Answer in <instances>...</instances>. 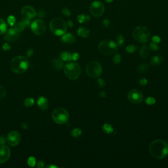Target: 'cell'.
Wrapping results in <instances>:
<instances>
[{"label": "cell", "instance_id": "6da1fadb", "mask_svg": "<svg viewBox=\"0 0 168 168\" xmlns=\"http://www.w3.org/2000/svg\"><path fill=\"white\" fill-rule=\"evenodd\" d=\"M149 152L156 159H162L168 154V144L162 139L155 140L149 146Z\"/></svg>", "mask_w": 168, "mask_h": 168}, {"label": "cell", "instance_id": "7a4b0ae2", "mask_svg": "<svg viewBox=\"0 0 168 168\" xmlns=\"http://www.w3.org/2000/svg\"><path fill=\"white\" fill-rule=\"evenodd\" d=\"M11 68L13 72L21 74L28 70L29 67V61L24 56H17L11 60Z\"/></svg>", "mask_w": 168, "mask_h": 168}, {"label": "cell", "instance_id": "3957f363", "mask_svg": "<svg viewBox=\"0 0 168 168\" xmlns=\"http://www.w3.org/2000/svg\"><path fill=\"white\" fill-rule=\"evenodd\" d=\"M49 28L51 32L56 35H62L67 30V24L60 18H55L49 24Z\"/></svg>", "mask_w": 168, "mask_h": 168}, {"label": "cell", "instance_id": "277c9868", "mask_svg": "<svg viewBox=\"0 0 168 168\" xmlns=\"http://www.w3.org/2000/svg\"><path fill=\"white\" fill-rule=\"evenodd\" d=\"M64 74L68 79L76 80L81 74V67L76 62H69L64 66Z\"/></svg>", "mask_w": 168, "mask_h": 168}, {"label": "cell", "instance_id": "5b68a950", "mask_svg": "<svg viewBox=\"0 0 168 168\" xmlns=\"http://www.w3.org/2000/svg\"><path fill=\"white\" fill-rule=\"evenodd\" d=\"M132 34L134 39L141 44H146L149 41L151 37L150 30L143 26H137L133 30Z\"/></svg>", "mask_w": 168, "mask_h": 168}, {"label": "cell", "instance_id": "8992f818", "mask_svg": "<svg viewBox=\"0 0 168 168\" xmlns=\"http://www.w3.org/2000/svg\"><path fill=\"white\" fill-rule=\"evenodd\" d=\"M118 45L110 39H104L98 45V50L104 55H111L118 50Z\"/></svg>", "mask_w": 168, "mask_h": 168}, {"label": "cell", "instance_id": "52a82bcc", "mask_svg": "<svg viewBox=\"0 0 168 168\" xmlns=\"http://www.w3.org/2000/svg\"><path fill=\"white\" fill-rule=\"evenodd\" d=\"M52 119L58 124H65L70 119V116L66 109L57 108L53 111Z\"/></svg>", "mask_w": 168, "mask_h": 168}, {"label": "cell", "instance_id": "ba28073f", "mask_svg": "<svg viewBox=\"0 0 168 168\" xmlns=\"http://www.w3.org/2000/svg\"><path fill=\"white\" fill-rule=\"evenodd\" d=\"M86 71L87 76L91 78H95L101 75L102 68L99 62L92 61L87 64Z\"/></svg>", "mask_w": 168, "mask_h": 168}, {"label": "cell", "instance_id": "9c48e42d", "mask_svg": "<svg viewBox=\"0 0 168 168\" xmlns=\"http://www.w3.org/2000/svg\"><path fill=\"white\" fill-rule=\"evenodd\" d=\"M30 27L32 32L37 35L44 34L46 30V23H45L44 21L40 19H37L33 21L31 24Z\"/></svg>", "mask_w": 168, "mask_h": 168}, {"label": "cell", "instance_id": "30bf717a", "mask_svg": "<svg viewBox=\"0 0 168 168\" xmlns=\"http://www.w3.org/2000/svg\"><path fill=\"white\" fill-rule=\"evenodd\" d=\"M91 14L95 17H99L104 12V6L100 1H95L91 4L89 7Z\"/></svg>", "mask_w": 168, "mask_h": 168}, {"label": "cell", "instance_id": "8fae6325", "mask_svg": "<svg viewBox=\"0 0 168 168\" xmlns=\"http://www.w3.org/2000/svg\"><path fill=\"white\" fill-rule=\"evenodd\" d=\"M21 13L22 19L26 20V21H29L30 22L37 15V13L34 9V8L30 5H26L23 7L21 9Z\"/></svg>", "mask_w": 168, "mask_h": 168}, {"label": "cell", "instance_id": "7c38bea8", "mask_svg": "<svg viewBox=\"0 0 168 168\" xmlns=\"http://www.w3.org/2000/svg\"><path fill=\"white\" fill-rule=\"evenodd\" d=\"M128 100L133 104H139L143 100V95L141 91L137 89H132L127 95Z\"/></svg>", "mask_w": 168, "mask_h": 168}, {"label": "cell", "instance_id": "4fadbf2b", "mask_svg": "<svg viewBox=\"0 0 168 168\" xmlns=\"http://www.w3.org/2000/svg\"><path fill=\"white\" fill-rule=\"evenodd\" d=\"M21 141V135L17 131H11L9 132L7 137V141L9 145L11 147H15L20 143Z\"/></svg>", "mask_w": 168, "mask_h": 168}, {"label": "cell", "instance_id": "5bb4252c", "mask_svg": "<svg viewBox=\"0 0 168 168\" xmlns=\"http://www.w3.org/2000/svg\"><path fill=\"white\" fill-rule=\"evenodd\" d=\"M11 156V149L5 145L0 146V164L6 162Z\"/></svg>", "mask_w": 168, "mask_h": 168}, {"label": "cell", "instance_id": "9a60e30c", "mask_svg": "<svg viewBox=\"0 0 168 168\" xmlns=\"http://www.w3.org/2000/svg\"><path fill=\"white\" fill-rule=\"evenodd\" d=\"M19 37V33L15 28H11L6 32L4 39L7 41H14Z\"/></svg>", "mask_w": 168, "mask_h": 168}, {"label": "cell", "instance_id": "2e32d148", "mask_svg": "<svg viewBox=\"0 0 168 168\" xmlns=\"http://www.w3.org/2000/svg\"><path fill=\"white\" fill-rule=\"evenodd\" d=\"M61 41L64 44H74L76 41V38L74 35L70 33H65L62 35L61 37Z\"/></svg>", "mask_w": 168, "mask_h": 168}, {"label": "cell", "instance_id": "e0dca14e", "mask_svg": "<svg viewBox=\"0 0 168 168\" xmlns=\"http://www.w3.org/2000/svg\"><path fill=\"white\" fill-rule=\"evenodd\" d=\"M30 21H26V20L22 19V21H19V22L15 24V29L18 32L20 33L23 31L26 26H28L30 25Z\"/></svg>", "mask_w": 168, "mask_h": 168}, {"label": "cell", "instance_id": "ac0fdd59", "mask_svg": "<svg viewBox=\"0 0 168 168\" xmlns=\"http://www.w3.org/2000/svg\"><path fill=\"white\" fill-rule=\"evenodd\" d=\"M37 105L39 106V108L42 110H46L48 108L49 106V102L48 100L47 99L46 97H40L38 98L37 99Z\"/></svg>", "mask_w": 168, "mask_h": 168}, {"label": "cell", "instance_id": "d6986e66", "mask_svg": "<svg viewBox=\"0 0 168 168\" xmlns=\"http://www.w3.org/2000/svg\"><path fill=\"white\" fill-rule=\"evenodd\" d=\"M164 60V58H163L162 56L161 55H156L154 56L151 59V64L152 66H159L160 64L162 63V62Z\"/></svg>", "mask_w": 168, "mask_h": 168}, {"label": "cell", "instance_id": "ffe728a7", "mask_svg": "<svg viewBox=\"0 0 168 168\" xmlns=\"http://www.w3.org/2000/svg\"><path fill=\"white\" fill-rule=\"evenodd\" d=\"M140 55L143 59H146L150 55V49L147 45H144L140 49Z\"/></svg>", "mask_w": 168, "mask_h": 168}, {"label": "cell", "instance_id": "44dd1931", "mask_svg": "<svg viewBox=\"0 0 168 168\" xmlns=\"http://www.w3.org/2000/svg\"><path fill=\"white\" fill-rule=\"evenodd\" d=\"M78 35L84 38L88 37L90 34V30L88 28L85 27H80L77 31Z\"/></svg>", "mask_w": 168, "mask_h": 168}, {"label": "cell", "instance_id": "7402d4cb", "mask_svg": "<svg viewBox=\"0 0 168 168\" xmlns=\"http://www.w3.org/2000/svg\"><path fill=\"white\" fill-rule=\"evenodd\" d=\"M53 66L54 67V68L57 70H61L62 68H64V63L62 62V60L59 59H55L53 60L52 62Z\"/></svg>", "mask_w": 168, "mask_h": 168}, {"label": "cell", "instance_id": "603a6c76", "mask_svg": "<svg viewBox=\"0 0 168 168\" xmlns=\"http://www.w3.org/2000/svg\"><path fill=\"white\" fill-rule=\"evenodd\" d=\"M91 20V17L89 15H79L78 16V21L80 23H87Z\"/></svg>", "mask_w": 168, "mask_h": 168}, {"label": "cell", "instance_id": "cb8c5ba5", "mask_svg": "<svg viewBox=\"0 0 168 168\" xmlns=\"http://www.w3.org/2000/svg\"><path fill=\"white\" fill-rule=\"evenodd\" d=\"M102 130L104 133H106L107 134H110L112 133H113L114 128L110 124H108V123H106V124L103 125Z\"/></svg>", "mask_w": 168, "mask_h": 168}, {"label": "cell", "instance_id": "d4e9b609", "mask_svg": "<svg viewBox=\"0 0 168 168\" xmlns=\"http://www.w3.org/2000/svg\"><path fill=\"white\" fill-rule=\"evenodd\" d=\"M149 70V65L146 63H143L137 67V72L139 73H145Z\"/></svg>", "mask_w": 168, "mask_h": 168}, {"label": "cell", "instance_id": "484cf974", "mask_svg": "<svg viewBox=\"0 0 168 168\" xmlns=\"http://www.w3.org/2000/svg\"><path fill=\"white\" fill-rule=\"evenodd\" d=\"M60 57H61L62 60H64V61H70L72 60V55L68 51L62 52L61 54H60Z\"/></svg>", "mask_w": 168, "mask_h": 168}, {"label": "cell", "instance_id": "4316f807", "mask_svg": "<svg viewBox=\"0 0 168 168\" xmlns=\"http://www.w3.org/2000/svg\"><path fill=\"white\" fill-rule=\"evenodd\" d=\"M7 26L3 19H0V34H3L7 32Z\"/></svg>", "mask_w": 168, "mask_h": 168}, {"label": "cell", "instance_id": "83f0119b", "mask_svg": "<svg viewBox=\"0 0 168 168\" xmlns=\"http://www.w3.org/2000/svg\"><path fill=\"white\" fill-rule=\"evenodd\" d=\"M124 41H125V39L124 35L122 34H118L116 37V42H117L118 46L122 47L124 46Z\"/></svg>", "mask_w": 168, "mask_h": 168}, {"label": "cell", "instance_id": "f1b7e54d", "mask_svg": "<svg viewBox=\"0 0 168 168\" xmlns=\"http://www.w3.org/2000/svg\"><path fill=\"white\" fill-rule=\"evenodd\" d=\"M82 131L81 129L80 128H75L72 130L71 131V135L73 137H75V138H77V137H79L82 135Z\"/></svg>", "mask_w": 168, "mask_h": 168}, {"label": "cell", "instance_id": "f546056e", "mask_svg": "<svg viewBox=\"0 0 168 168\" xmlns=\"http://www.w3.org/2000/svg\"><path fill=\"white\" fill-rule=\"evenodd\" d=\"M24 104L26 106L31 107L32 106L33 104H34V100L32 98H26L24 99Z\"/></svg>", "mask_w": 168, "mask_h": 168}, {"label": "cell", "instance_id": "4dcf8cb0", "mask_svg": "<svg viewBox=\"0 0 168 168\" xmlns=\"http://www.w3.org/2000/svg\"><path fill=\"white\" fill-rule=\"evenodd\" d=\"M137 50V47L134 45H129L125 49V51H126L127 53H130V54H132V53H134Z\"/></svg>", "mask_w": 168, "mask_h": 168}, {"label": "cell", "instance_id": "1f68e13d", "mask_svg": "<svg viewBox=\"0 0 168 168\" xmlns=\"http://www.w3.org/2000/svg\"><path fill=\"white\" fill-rule=\"evenodd\" d=\"M6 89L3 86H2L0 85V100H3L6 96Z\"/></svg>", "mask_w": 168, "mask_h": 168}, {"label": "cell", "instance_id": "d6a6232c", "mask_svg": "<svg viewBox=\"0 0 168 168\" xmlns=\"http://www.w3.org/2000/svg\"><path fill=\"white\" fill-rule=\"evenodd\" d=\"M145 102H146L147 104L149 105H153L154 104H155L156 99L152 97H149L146 98Z\"/></svg>", "mask_w": 168, "mask_h": 168}, {"label": "cell", "instance_id": "836d02e7", "mask_svg": "<svg viewBox=\"0 0 168 168\" xmlns=\"http://www.w3.org/2000/svg\"><path fill=\"white\" fill-rule=\"evenodd\" d=\"M121 60H122V57H121V55L120 54H118V53H117V54H116L114 56L113 61L114 62V64H119L121 61Z\"/></svg>", "mask_w": 168, "mask_h": 168}, {"label": "cell", "instance_id": "e575fe53", "mask_svg": "<svg viewBox=\"0 0 168 168\" xmlns=\"http://www.w3.org/2000/svg\"><path fill=\"white\" fill-rule=\"evenodd\" d=\"M7 22L11 26H14L15 22H16V19H15V17L14 16L11 15V16L7 18Z\"/></svg>", "mask_w": 168, "mask_h": 168}, {"label": "cell", "instance_id": "d590c367", "mask_svg": "<svg viewBox=\"0 0 168 168\" xmlns=\"http://www.w3.org/2000/svg\"><path fill=\"white\" fill-rule=\"evenodd\" d=\"M149 47L150 48H151L152 51H158L159 49V47L157 44H156V43H154V42H151V43H150L149 44Z\"/></svg>", "mask_w": 168, "mask_h": 168}, {"label": "cell", "instance_id": "8d00e7d4", "mask_svg": "<svg viewBox=\"0 0 168 168\" xmlns=\"http://www.w3.org/2000/svg\"><path fill=\"white\" fill-rule=\"evenodd\" d=\"M28 163L30 167H34L35 165V159L33 157H30L28 160Z\"/></svg>", "mask_w": 168, "mask_h": 168}, {"label": "cell", "instance_id": "74e56055", "mask_svg": "<svg viewBox=\"0 0 168 168\" xmlns=\"http://www.w3.org/2000/svg\"><path fill=\"white\" fill-rule=\"evenodd\" d=\"M62 14L63 15H65V16H66V17H70V15H71V12L70 11V10L68 9V8H66V7H64V8H62Z\"/></svg>", "mask_w": 168, "mask_h": 168}, {"label": "cell", "instance_id": "f35d334b", "mask_svg": "<svg viewBox=\"0 0 168 168\" xmlns=\"http://www.w3.org/2000/svg\"><path fill=\"white\" fill-rule=\"evenodd\" d=\"M152 41L156 44H158L161 41V38L158 36V35H154V36L152 37Z\"/></svg>", "mask_w": 168, "mask_h": 168}, {"label": "cell", "instance_id": "ab89813d", "mask_svg": "<svg viewBox=\"0 0 168 168\" xmlns=\"http://www.w3.org/2000/svg\"><path fill=\"white\" fill-rule=\"evenodd\" d=\"M97 84L100 87H104L105 86V82L102 78H98L97 80Z\"/></svg>", "mask_w": 168, "mask_h": 168}, {"label": "cell", "instance_id": "60d3db41", "mask_svg": "<svg viewBox=\"0 0 168 168\" xmlns=\"http://www.w3.org/2000/svg\"><path fill=\"white\" fill-rule=\"evenodd\" d=\"M139 83H140V84L141 85V86H146V85L147 84L148 82H147V80L146 79V78H141V79L140 80Z\"/></svg>", "mask_w": 168, "mask_h": 168}, {"label": "cell", "instance_id": "b9f144b4", "mask_svg": "<svg viewBox=\"0 0 168 168\" xmlns=\"http://www.w3.org/2000/svg\"><path fill=\"white\" fill-rule=\"evenodd\" d=\"M80 59V55L78 53H74L73 55H72V59L74 60H78Z\"/></svg>", "mask_w": 168, "mask_h": 168}, {"label": "cell", "instance_id": "7bdbcfd3", "mask_svg": "<svg viewBox=\"0 0 168 168\" xmlns=\"http://www.w3.org/2000/svg\"><path fill=\"white\" fill-rule=\"evenodd\" d=\"M11 48V47L8 43H5L3 45V49L5 51H8Z\"/></svg>", "mask_w": 168, "mask_h": 168}, {"label": "cell", "instance_id": "ee69618b", "mask_svg": "<svg viewBox=\"0 0 168 168\" xmlns=\"http://www.w3.org/2000/svg\"><path fill=\"white\" fill-rule=\"evenodd\" d=\"M33 54V49L32 48L29 49L27 51V52H26V55H27L28 57H30Z\"/></svg>", "mask_w": 168, "mask_h": 168}, {"label": "cell", "instance_id": "f6af8a7d", "mask_svg": "<svg viewBox=\"0 0 168 168\" xmlns=\"http://www.w3.org/2000/svg\"><path fill=\"white\" fill-rule=\"evenodd\" d=\"M102 24H103V25H104V27H106V28L108 27V26H110V21L108 19H104L102 22Z\"/></svg>", "mask_w": 168, "mask_h": 168}, {"label": "cell", "instance_id": "bcb514c9", "mask_svg": "<svg viewBox=\"0 0 168 168\" xmlns=\"http://www.w3.org/2000/svg\"><path fill=\"white\" fill-rule=\"evenodd\" d=\"M5 139L3 135H0V145H4L5 143Z\"/></svg>", "mask_w": 168, "mask_h": 168}, {"label": "cell", "instance_id": "7dc6e473", "mask_svg": "<svg viewBox=\"0 0 168 168\" xmlns=\"http://www.w3.org/2000/svg\"><path fill=\"white\" fill-rule=\"evenodd\" d=\"M99 97L101 98H104L106 97V93L104 91H101L99 93Z\"/></svg>", "mask_w": 168, "mask_h": 168}, {"label": "cell", "instance_id": "c3c4849f", "mask_svg": "<svg viewBox=\"0 0 168 168\" xmlns=\"http://www.w3.org/2000/svg\"><path fill=\"white\" fill-rule=\"evenodd\" d=\"M37 167L38 168H41V167H44V162H42V161H39V162H38V163H37Z\"/></svg>", "mask_w": 168, "mask_h": 168}, {"label": "cell", "instance_id": "681fc988", "mask_svg": "<svg viewBox=\"0 0 168 168\" xmlns=\"http://www.w3.org/2000/svg\"><path fill=\"white\" fill-rule=\"evenodd\" d=\"M37 15L39 17H44L45 16V13L44 11H40L38 12Z\"/></svg>", "mask_w": 168, "mask_h": 168}, {"label": "cell", "instance_id": "f907efd6", "mask_svg": "<svg viewBox=\"0 0 168 168\" xmlns=\"http://www.w3.org/2000/svg\"><path fill=\"white\" fill-rule=\"evenodd\" d=\"M67 24H68L69 27H70V28L73 27V25H74L73 22L72 21H70V20H69V21H68V22H67Z\"/></svg>", "mask_w": 168, "mask_h": 168}, {"label": "cell", "instance_id": "816d5d0a", "mask_svg": "<svg viewBox=\"0 0 168 168\" xmlns=\"http://www.w3.org/2000/svg\"><path fill=\"white\" fill-rule=\"evenodd\" d=\"M22 127H23V128H24V129L28 128V125L26 124H22Z\"/></svg>", "mask_w": 168, "mask_h": 168}, {"label": "cell", "instance_id": "f5cc1de1", "mask_svg": "<svg viewBox=\"0 0 168 168\" xmlns=\"http://www.w3.org/2000/svg\"><path fill=\"white\" fill-rule=\"evenodd\" d=\"M47 167H57V166H56V165H48V166H47Z\"/></svg>", "mask_w": 168, "mask_h": 168}, {"label": "cell", "instance_id": "db71d44e", "mask_svg": "<svg viewBox=\"0 0 168 168\" xmlns=\"http://www.w3.org/2000/svg\"><path fill=\"white\" fill-rule=\"evenodd\" d=\"M105 1H106L107 3H111V2L113 0H105Z\"/></svg>", "mask_w": 168, "mask_h": 168}]
</instances>
